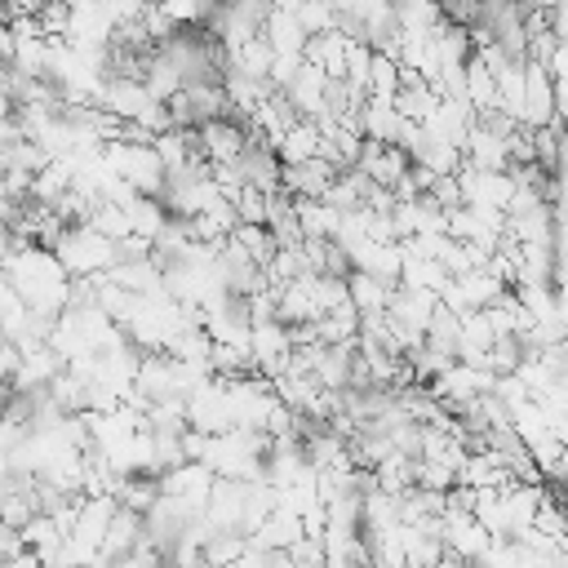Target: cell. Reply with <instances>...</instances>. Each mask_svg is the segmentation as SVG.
<instances>
[{
	"instance_id": "6da1fadb",
	"label": "cell",
	"mask_w": 568,
	"mask_h": 568,
	"mask_svg": "<svg viewBox=\"0 0 568 568\" xmlns=\"http://www.w3.org/2000/svg\"><path fill=\"white\" fill-rule=\"evenodd\" d=\"M0 568H44V559H40L36 550H27V546H22V550H13L9 559H0Z\"/></svg>"
},
{
	"instance_id": "7a4b0ae2",
	"label": "cell",
	"mask_w": 568,
	"mask_h": 568,
	"mask_svg": "<svg viewBox=\"0 0 568 568\" xmlns=\"http://www.w3.org/2000/svg\"><path fill=\"white\" fill-rule=\"evenodd\" d=\"M200 568H209V564H200Z\"/></svg>"
}]
</instances>
